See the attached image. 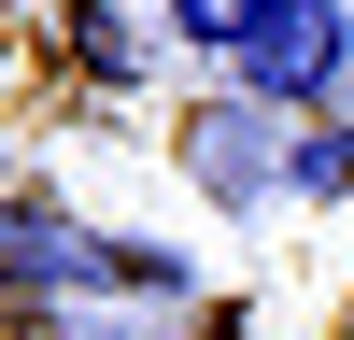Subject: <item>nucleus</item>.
<instances>
[{
    "label": "nucleus",
    "instance_id": "obj_2",
    "mask_svg": "<svg viewBox=\"0 0 354 340\" xmlns=\"http://www.w3.org/2000/svg\"><path fill=\"white\" fill-rule=\"evenodd\" d=\"M170 156H185V185H198V198L270 213V198H283V156H298V128H283V113H255V100H198Z\"/></svg>",
    "mask_w": 354,
    "mask_h": 340
},
{
    "label": "nucleus",
    "instance_id": "obj_4",
    "mask_svg": "<svg viewBox=\"0 0 354 340\" xmlns=\"http://www.w3.org/2000/svg\"><path fill=\"white\" fill-rule=\"evenodd\" d=\"M57 43H71V71H85V85H142V57H156L128 0H71V15H57Z\"/></svg>",
    "mask_w": 354,
    "mask_h": 340
},
{
    "label": "nucleus",
    "instance_id": "obj_6",
    "mask_svg": "<svg viewBox=\"0 0 354 340\" xmlns=\"http://www.w3.org/2000/svg\"><path fill=\"white\" fill-rule=\"evenodd\" d=\"M283 198H354V128H298V156H283Z\"/></svg>",
    "mask_w": 354,
    "mask_h": 340
},
{
    "label": "nucleus",
    "instance_id": "obj_1",
    "mask_svg": "<svg viewBox=\"0 0 354 340\" xmlns=\"http://www.w3.org/2000/svg\"><path fill=\"white\" fill-rule=\"evenodd\" d=\"M340 85H354V15H340V0H283V15L227 57V100L283 113V128H326Z\"/></svg>",
    "mask_w": 354,
    "mask_h": 340
},
{
    "label": "nucleus",
    "instance_id": "obj_8",
    "mask_svg": "<svg viewBox=\"0 0 354 340\" xmlns=\"http://www.w3.org/2000/svg\"><path fill=\"white\" fill-rule=\"evenodd\" d=\"M28 340H100V326H43V312H28Z\"/></svg>",
    "mask_w": 354,
    "mask_h": 340
},
{
    "label": "nucleus",
    "instance_id": "obj_3",
    "mask_svg": "<svg viewBox=\"0 0 354 340\" xmlns=\"http://www.w3.org/2000/svg\"><path fill=\"white\" fill-rule=\"evenodd\" d=\"M0 255H15V298L28 312H57V298H113V241L85 213H57L43 185L15 198V227H0Z\"/></svg>",
    "mask_w": 354,
    "mask_h": 340
},
{
    "label": "nucleus",
    "instance_id": "obj_5",
    "mask_svg": "<svg viewBox=\"0 0 354 340\" xmlns=\"http://www.w3.org/2000/svg\"><path fill=\"white\" fill-rule=\"evenodd\" d=\"M156 15H170V43H185V57H213V71H227V57H241L283 0H156Z\"/></svg>",
    "mask_w": 354,
    "mask_h": 340
},
{
    "label": "nucleus",
    "instance_id": "obj_7",
    "mask_svg": "<svg viewBox=\"0 0 354 340\" xmlns=\"http://www.w3.org/2000/svg\"><path fill=\"white\" fill-rule=\"evenodd\" d=\"M198 340H255V326H241V312H213V326H198Z\"/></svg>",
    "mask_w": 354,
    "mask_h": 340
}]
</instances>
